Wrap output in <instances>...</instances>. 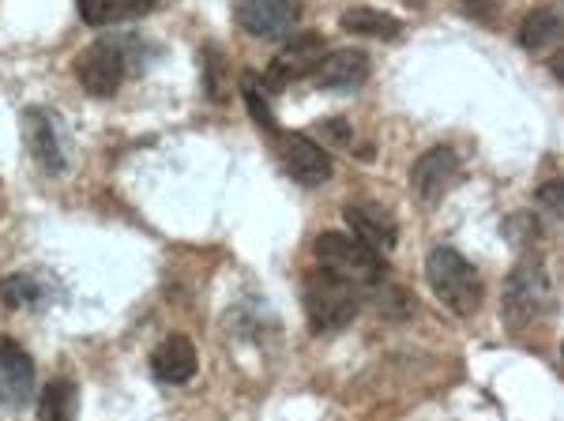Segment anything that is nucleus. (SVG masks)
I'll use <instances>...</instances> for the list:
<instances>
[{
  "label": "nucleus",
  "mask_w": 564,
  "mask_h": 421,
  "mask_svg": "<svg viewBox=\"0 0 564 421\" xmlns=\"http://www.w3.org/2000/svg\"><path fill=\"white\" fill-rule=\"evenodd\" d=\"M302 305H305L308 327H313L316 335H335V332H347L354 324V316H358V309H361V298L354 282L316 268V271H308L302 282Z\"/></svg>",
  "instance_id": "1"
},
{
  "label": "nucleus",
  "mask_w": 564,
  "mask_h": 421,
  "mask_svg": "<svg viewBox=\"0 0 564 421\" xmlns=\"http://www.w3.org/2000/svg\"><path fill=\"white\" fill-rule=\"evenodd\" d=\"M425 279H430V290L441 298V305L456 316H475L481 309V274L475 263L467 260L456 249H433L430 260H425Z\"/></svg>",
  "instance_id": "2"
},
{
  "label": "nucleus",
  "mask_w": 564,
  "mask_h": 421,
  "mask_svg": "<svg viewBox=\"0 0 564 421\" xmlns=\"http://www.w3.org/2000/svg\"><path fill=\"white\" fill-rule=\"evenodd\" d=\"M313 256L324 271L339 274V279L354 282V287H377V282H384L380 252H372L369 245H361L350 234H335V230L321 234L313 241Z\"/></svg>",
  "instance_id": "3"
},
{
  "label": "nucleus",
  "mask_w": 564,
  "mask_h": 421,
  "mask_svg": "<svg viewBox=\"0 0 564 421\" xmlns=\"http://www.w3.org/2000/svg\"><path fill=\"white\" fill-rule=\"evenodd\" d=\"M279 148V162L297 185L305 188H321L332 181V154L324 151V143L308 140L305 132H275L271 136Z\"/></svg>",
  "instance_id": "4"
},
{
  "label": "nucleus",
  "mask_w": 564,
  "mask_h": 421,
  "mask_svg": "<svg viewBox=\"0 0 564 421\" xmlns=\"http://www.w3.org/2000/svg\"><path fill=\"white\" fill-rule=\"evenodd\" d=\"M124 72H129V57L117 42H90L84 53L76 57V76L84 90H90L95 98H109L117 95L124 84Z\"/></svg>",
  "instance_id": "5"
},
{
  "label": "nucleus",
  "mask_w": 564,
  "mask_h": 421,
  "mask_svg": "<svg viewBox=\"0 0 564 421\" xmlns=\"http://www.w3.org/2000/svg\"><path fill=\"white\" fill-rule=\"evenodd\" d=\"M550 279H545L542 263H520L508 279L505 294V316L512 327H527L550 309Z\"/></svg>",
  "instance_id": "6"
},
{
  "label": "nucleus",
  "mask_w": 564,
  "mask_h": 421,
  "mask_svg": "<svg viewBox=\"0 0 564 421\" xmlns=\"http://www.w3.org/2000/svg\"><path fill=\"white\" fill-rule=\"evenodd\" d=\"M234 20L252 39H282L302 20V0H234Z\"/></svg>",
  "instance_id": "7"
},
{
  "label": "nucleus",
  "mask_w": 564,
  "mask_h": 421,
  "mask_svg": "<svg viewBox=\"0 0 564 421\" xmlns=\"http://www.w3.org/2000/svg\"><path fill=\"white\" fill-rule=\"evenodd\" d=\"M324 57V39L313 31L305 34H294L275 61H271L268 76H263V87H286V84H297V79L313 76V68L321 64Z\"/></svg>",
  "instance_id": "8"
},
{
  "label": "nucleus",
  "mask_w": 564,
  "mask_h": 421,
  "mask_svg": "<svg viewBox=\"0 0 564 421\" xmlns=\"http://www.w3.org/2000/svg\"><path fill=\"white\" fill-rule=\"evenodd\" d=\"M459 154L452 148H430L411 170V188L417 192V199L436 204L441 196H448L459 181Z\"/></svg>",
  "instance_id": "9"
},
{
  "label": "nucleus",
  "mask_w": 564,
  "mask_h": 421,
  "mask_svg": "<svg viewBox=\"0 0 564 421\" xmlns=\"http://www.w3.org/2000/svg\"><path fill=\"white\" fill-rule=\"evenodd\" d=\"M34 396V361L15 338L0 335V402L8 410L26 407Z\"/></svg>",
  "instance_id": "10"
},
{
  "label": "nucleus",
  "mask_w": 564,
  "mask_h": 421,
  "mask_svg": "<svg viewBox=\"0 0 564 421\" xmlns=\"http://www.w3.org/2000/svg\"><path fill=\"white\" fill-rule=\"evenodd\" d=\"M23 136H26V148L39 159L42 170L50 173H65L68 166V154H65V140H61V128L57 117L50 109H26L23 117Z\"/></svg>",
  "instance_id": "11"
},
{
  "label": "nucleus",
  "mask_w": 564,
  "mask_h": 421,
  "mask_svg": "<svg viewBox=\"0 0 564 421\" xmlns=\"http://www.w3.org/2000/svg\"><path fill=\"white\" fill-rule=\"evenodd\" d=\"M343 223H347L350 237L369 245L372 252H391L399 241V226L380 204H347L343 207Z\"/></svg>",
  "instance_id": "12"
},
{
  "label": "nucleus",
  "mask_w": 564,
  "mask_h": 421,
  "mask_svg": "<svg viewBox=\"0 0 564 421\" xmlns=\"http://www.w3.org/2000/svg\"><path fill=\"white\" fill-rule=\"evenodd\" d=\"M369 79V53L366 50H335L321 57L313 68V84L324 90H358Z\"/></svg>",
  "instance_id": "13"
},
{
  "label": "nucleus",
  "mask_w": 564,
  "mask_h": 421,
  "mask_svg": "<svg viewBox=\"0 0 564 421\" xmlns=\"http://www.w3.org/2000/svg\"><path fill=\"white\" fill-rule=\"evenodd\" d=\"M196 365H199L196 346L188 343L185 335L162 338L151 354V373H154V380H162V384H188L196 377Z\"/></svg>",
  "instance_id": "14"
},
{
  "label": "nucleus",
  "mask_w": 564,
  "mask_h": 421,
  "mask_svg": "<svg viewBox=\"0 0 564 421\" xmlns=\"http://www.w3.org/2000/svg\"><path fill=\"white\" fill-rule=\"evenodd\" d=\"M79 15L87 26H109V23H129L148 15L159 0H76Z\"/></svg>",
  "instance_id": "15"
},
{
  "label": "nucleus",
  "mask_w": 564,
  "mask_h": 421,
  "mask_svg": "<svg viewBox=\"0 0 564 421\" xmlns=\"http://www.w3.org/2000/svg\"><path fill=\"white\" fill-rule=\"evenodd\" d=\"M339 26L350 34H361V39H399V31H403V23L395 20V15L380 12V8H350V12L339 15Z\"/></svg>",
  "instance_id": "16"
},
{
  "label": "nucleus",
  "mask_w": 564,
  "mask_h": 421,
  "mask_svg": "<svg viewBox=\"0 0 564 421\" xmlns=\"http://www.w3.org/2000/svg\"><path fill=\"white\" fill-rule=\"evenodd\" d=\"M79 388L72 380H50L39 396V421H76Z\"/></svg>",
  "instance_id": "17"
},
{
  "label": "nucleus",
  "mask_w": 564,
  "mask_h": 421,
  "mask_svg": "<svg viewBox=\"0 0 564 421\" xmlns=\"http://www.w3.org/2000/svg\"><path fill=\"white\" fill-rule=\"evenodd\" d=\"M520 42H523V50H531V53H542V50H550V45H557L561 42V15L553 12V8L531 12L520 26Z\"/></svg>",
  "instance_id": "18"
},
{
  "label": "nucleus",
  "mask_w": 564,
  "mask_h": 421,
  "mask_svg": "<svg viewBox=\"0 0 564 421\" xmlns=\"http://www.w3.org/2000/svg\"><path fill=\"white\" fill-rule=\"evenodd\" d=\"M241 95H245V106H249L252 121H257L268 136H275L279 132L275 109H271L268 95H263V79L257 76V72H245V76H241Z\"/></svg>",
  "instance_id": "19"
},
{
  "label": "nucleus",
  "mask_w": 564,
  "mask_h": 421,
  "mask_svg": "<svg viewBox=\"0 0 564 421\" xmlns=\"http://www.w3.org/2000/svg\"><path fill=\"white\" fill-rule=\"evenodd\" d=\"M0 301L4 309H31L34 301H42V282L34 274H12L0 282Z\"/></svg>",
  "instance_id": "20"
},
{
  "label": "nucleus",
  "mask_w": 564,
  "mask_h": 421,
  "mask_svg": "<svg viewBox=\"0 0 564 421\" xmlns=\"http://www.w3.org/2000/svg\"><path fill=\"white\" fill-rule=\"evenodd\" d=\"M207 90H212V98L215 102H226V79H223V57H218V50L212 45V50H207Z\"/></svg>",
  "instance_id": "21"
},
{
  "label": "nucleus",
  "mask_w": 564,
  "mask_h": 421,
  "mask_svg": "<svg viewBox=\"0 0 564 421\" xmlns=\"http://www.w3.org/2000/svg\"><path fill=\"white\" fill-rule=\"evenodd\" d=\"M459 8L470 15V20H478V23H489L497 15V8H500V0H459Z\"/></svg>",
  "instance_id": "22"
},
{
  "label": "nucleus",
  "mask_w": 564,
  "mask_h": 421,
  "mask_svg": "<svg viewBox=\"0 0 564 421\" xmlns=\"http://www.w3.org/2000/svg\"><path fill=\"white\" fill-rule=\"evenodd\" d=\"M324 136H327V140H332V143H350V125L347 121H343V117H332V121H324Z\"/></svg>",
  "instance_id": "23"
},
{
  "label": "nucleus",
  "mask_w": 564,
  "mask_h": 421,
  "mask_svg": "<svg viewBox=\"0 0 564 421\" xmlns=\"http://www.w3.org/2000/svg\"><path fill=\"white\" fill-rule=\"evenodd\" d=\"M542 204L550 210H561V181H550V185L542 188Z\"/></svg>",
  "instance_id": "24"
}]
</instances>
